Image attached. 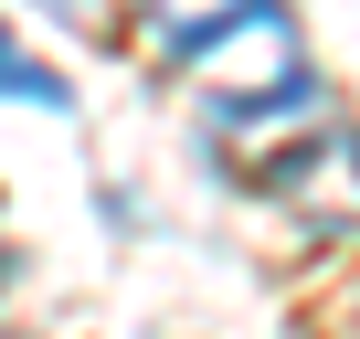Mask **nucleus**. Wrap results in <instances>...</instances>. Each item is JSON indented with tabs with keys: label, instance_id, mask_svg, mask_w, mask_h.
Wrapping results in <instances>:
<instances>
[{
	"label": "nucleus",
	"instance_id": "5",
	"mask_svg": "<svg viewBox=\"0 0 360 339\" xmlns=\"http://www.w3.org/2000/svg\"><path fill=\"white\" fill-rule=\"evenodd\" d=\"M53 11H75V22H96V0H53Z\"/></svg>",
	"mask_w": 360,
	"mask_h": 339
},
{
	"label": "nucleus",
	"instance_id": "3",
	"mask_svg": "<svg viewBox=\"0 0 360 339\" xmlns=\"http://www.w3.org/2000/svg\"><path fill=\"white\" fill-rule=\"evenodd\" d=\"M0 96H11V106H43V117H64V106H75V85H64L53 64H32V53L11 43V22H0Z\"/></svg>",
	"mask_w": 360,
	"mask_h": 339
},
{
	"label": "nucleus",
	"instance_id": "2",
	"mask_svg": "<svg viewBox=\"0 0 360 339\" xmlns=\"http://www.w3.org/2000/svg\"><path fill=\"white\" fill-rule=\"evenodd\" d=\"M265 191H276V212H286L297 234H318V244L360 234V138H349V127H318L307 148H276Z\"/></svg>",
	"mask_w": 360,
	"mask_h": 339
},
{
	"label": "nucleus",
	"instance_id": "4",
	"mask_svg": "<svg viewBox=\"0 0 360 339\" xmlns=\"http://www.w3.org/2000/svg\"><path fill=\"white\" fill-rule=\"evenodd\" d=\"M223 11H244V0H138V32H148V43H191V32H212Z\"/></svg>",
	"mask_w": 360,
	"mask_h": 339
},
{
	"label": "nucleus",
	"instance_id": "1",
	"mask_svg": "<svg viewBox=\"0 0 360 339\" xmlns=\"http://www.w3.org/2000/svg\"><path fill=\"white\" fill-rule=\"evenodd\" d=\"M180 85H191L202 106H265V96H297L307 85V43L286 11H265V0H244V11H223L212 32L180 43Z\"/></svg>",
	"mask_w": 360,
	"mask_h": 339
}]
</instances>
